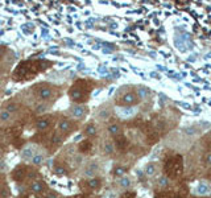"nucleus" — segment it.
Returning a JSON list of instances; mask_svg holds the SVG:
<instances>
[{"label": "nucleus", "instance_id": "nucleus-23", "mask_svg": "<svg viewBox=\"0 0 211 198\" xmlns=\"http://www.w3.org/2000/svg\"><path fill=\"white\" fill-rule=\"evenodd\" d=\"M187 197V187L184 186L182 190H179L177 194H175V198H186Z\"/></svg>", "mask_w": 211, "mask_h": 198}, {"label": "nucleus", "instance_id": "nucleus-22", "mask_svg": "<svg viewBox=\"0 0 211 198\" xmlns=\"http://www.w3.org/2000/svg\"><path fill=\"white\" fill-rule=\"evenodd\" d=\"M99 184H100V180H98V178H90V181H88V186L91 187V189H95V187H98L99 186Z\"/></svg>", "mask_w": 211, "mask_h": 198}, {"label": "nucleus", "instance_id": "nucleus-33", "mask_svg": "<svg viewBox=\"0 0 211 198\" xmlns=\"http://www.w3.org/2000/svg\"><path fill=\"white\" fill-rule=\"evenodd\" d=\"M118 144H119V147H120V148H123V147L127 143H125V140H124V139H120V140L118 141Z\"/></svg>", "mask_w": 211, "mask_h": 198}, {"label": "nucleus", "instance_id": "nucleus-35", "mask_svg": "<svg viewBox=\"0 0 211 198\" xmlns=\"http://www.w3.org/2000/svg\"><path fill=\"white\" fill-rule=\"evenodd\" d=\"M1 54H3V48L0 46V55H1Z\"/></svg>", "mask_w": 211, "mask_h": 198}, {"label": "nucleus", "instance_id": "nucleus-5", "mask_svg": "<svg viewBox=\"0 0 211 198\" xmlns=\"http://www.w3.org/2000/svg\"><path fill=\"white\" fill-rule=\"evenodd\" d=\"M108 132H110V135H112V136H119L121 133V127L119 126L118 123H112L108 126Z\"/></svg>", "mask_w": 211, "mask_h": 198}, {"label": "nucleus", "instance_id": "nucleus-27", "mask_svg": "<svg viewBox=\"0 0 211 198\" xmlns=\"http://www.w3.org/2000/svg\"><path fill=\"white\" fill-rule=\"evenodd\" d=\"M55 173L58 176H63V174H66V169L63 168L62 165H58V166H55Z\"/></svg>", "mask_w": 211, "mask_h": 198}, {"label": "nucleus", "instance_id": "nucleus-30", "mask_svg": "<svg viewBox=\"0 0 211 198\" xmlns=\"http://www.w3.org/2000/svg\"><path fill=\"white\" fill-rule=\"evenodd\" d=\"M46 105H40V106H37L36 107V112L37 114H44L45 111H46Z\"/></svg>", "mask_w": 211, "mask_h": 198}, {"label": "nucleus", "instance_id": "nucleus-19", "mask_svg": "<svg viewBox=\"0 0 211 198\" xmlns=\"http://www.w3.org/2000/svg\"><path fill=\"white\" fill-rule=\"evenodd\" d=\"M70 95H72V98L74 99V100H81V99L83 98V94L81 93V90H73L72 93H70Z\"/></svg>", "mask_w": 211, "mask_h": 198}, {"label": "nucleus", "instance_id": "nucleus-20", "mask_svg": "<svg viewBox=\"0 0 211 198\" xmlns=\"http://www.w3.org/2000/svg\"><path fill=\"white\" fill-rule=\"evenodd\" d=\"M168 184H169V178H168L166 176L160 177V180H158V186L160 187H166Z\"/></svg>", "mask_w": 211, "mask_h": 198}, {"label": "nucleus", "instance_id": "nucleus-10", "mask_svg": "<svg viewBox=\"0 0 211 198\" xmlns=\"http://www.w3.org/2000/svg\"><path fill=\"white\" fill-rule=\"evenodd\" d=\"M103 151L106 152L107 154H112L114 152H115V147H114V144H112V141H104V144H103Z\"/></svg>", "mask_w": 211, "mask_h": 198}, {"label": "nucleus", "instance_id": "nucleus-12", "mask_svg": "<svg viewBox=\"0 0 211 198\" xmlns=\"http://www.w3.org/2000/svg\"><path fill=\"white\" fill-rule=\"evenodd\" d=\"M49 124H50L49 119H41V120L37 121L36 127H37V129H39V131H44V129H46L48 127H49Z\"/></svg>", "mask_w": 211, "mask_h": 198}, {"label": "nucleus", "instance_id": "nucleus-31", "mask_svg": "<svg viewBox=\"0 0 211 198\" xmlns=\"http://www.w3.org/2000/svg\"><path fill=\"white\" fill-rule=\"evenodd\" d=\"M205 162H206L207 165H211V152L206 153V156H205Z\"/></svg>", "mask_w": 211, "mask_h": 198}, {"label": "nucleus", "instance_id": "nucleus-24", "mask_svg": "<svg viewBox=\"0 0 211 198\" xmlns=\"http://www.w3.org/2000/svg\"><path fill=\"white\" fill-rule=\"evenodd\" d=\"M99 118L102 119V120H106V119L110 118V111L108 110H102L99 111Z\"/></svg>", "mask_w": 211, "mask_h": 198}, {"label": "nucleus", "instance_id": "nucleus-17", "mask_svg": "<svg viewBox=\"0 0 211 198\" xmlns=\"http://www.w3.org/2000/svg\"><path fill=\"white\" fill-rule=\"evenodd\" d=\"M11 116H12V114L8 112L7 110L0 111V121H8L9 119H11Z\"/></svg>", "mask_w": 211, "mask_h": 198}, {"label": "nucleus", "instance_id": "nucleus-36", "mask_svg": "<svg viewBox=\"0 0 211 198\" xmlns=\"http://www.w3.org/2000/svg\"><path fill=\"white\" fill-rule=\"evenodd\" d=\"M193 198H205V197H193Z\"/></svg>", "mask_w": 211, "mask_h": 198}, {"label": "nucleus", "instance_id": "nucleus-13", "mask_svg": "<svg viewBox=\"0 0 211 198\" xmlns=\"http://www.w3.org/2000/svg\"><path fill=\"white\" fill-rule=\"evenodd\" d=\"M58 129H60L61 132H67L69 129H70V121L66 120V119L61 120L60 123H58Z\"/></svg>", "mask_w": 211, "mask_h": 198}, {"label": "nucleus", "instance_id": "nucleus-29", "mask_svg": "<svg viewBox=\"0 0 211 198\" xmlns=\"http://www.w3.org/2000/svg\"><path fill=\"white\" fill-rule=\"evenodd\" d=\"M91 147V144L88 143V141H83L82 144H81V152H87V149Z\"/></svg>", "mask_w": 211, "mask_h": 198}, {"label": "nucleus", "instance_id": "nucleus-2", "mask_svg": "<svg viewBox=\"0 0 211 198\" xmlns=\"http://www.w3.org/2000/svg\"><path fill=\"white\" fill-rule=\"evenodd\" d=\"M139 102V96L136 95L135 93H127L121 96L120 99V103L123 106H132V105H136Z\"/></svg>", "mask_w": 211, "mask_h": 198}, {"label": "nucleus", "instance_id": "nucleus-6", "mask_svg": "<svg viewBox=\"0 0 211 198\" xmlns=\"http://www.w3.org/2000/svg\"><path fill=\"white\" fill-rule=\"evenodd\" d=\"M96 169H98V168H96L95 164L88 165L83 174H85V177H87V178H93V177H95V174H96Z\"/></svg>", "mask_w": 211, "mask_h": 198}, {"label": "nucleus", "instance_id": "nucleus-4", "mask_svg": "<svg viewBox=\"0 0 211 198\" xmlns=\"http://www.w3.org/2000/svg\"><path fill=\"white\" fill-rule=\"evenodd\" d=\"M72 115L77 119H81L86 115V107L83 106H75V107L72 108Z\"/></svg>", "mask_w": 211, "mask_h": 198}, {"label": "nucleus", "instance_id": "nucleus-1", "mask_svg": "<svg viewBox=\"0 0 211 198\" xmlns=\"http://www.w3.org/2000/svg\"><path fill=\"white\" fill-rule=\"evenodd\" d=\"M182 171H184V162H182V157L179 154H175L174 157L168 160L166 165H165V172H166L168 178H178Z\"/></svg>", "mask_w": 211, "mask_h": 198}, {"label": "nucleus", "instance_id": "nucleus-28", "mask_svg": "<svg viewBox=\"0 0 211 198\" xmlns=\"http://www.w3.org/2000/svg\"><path fill=\"white\" fill-rule=\"evenodd\" d=\"M139 96L140 99H144L148 96V91H147V88H139Z\"/></svg>", "mask_w": 211, "mask_h": 198}, {"label": "nucleus", "instance_id": "nucleus-11", "mask_svg": "<svg viewBox=\"0 0 211 198\" xmlns=\"http://www.w3.org/2000/svg\"><path fill=\"white\" fill-rule=\"evenodd\" d=\"M119 185H120L123 189H128V187H131L132 181H131V178H129V177L123 176L120 180H119Z\"/></svg>", "mask_w": 211, "mask_h": 198}, {"label": "nucleus", "instance_id": "nucleus-9", "mask_svg": "<svg viewBox=\"0 0 211 198\" xmlns=\"http://www.w3.org/2000/svg\"><path fill=\"white\" fill-rule=\"evenodd\" d=\"M33 154H34L33 153V147H27V148H24L21 152V157L24 160H32Z\"/></svg>", "mask_w": 211, "mask_h": 198}, {"label": "nucleus", "instance_id": "nucleus-26", "mask_svg": "<svg viewBox=\"0 0 211 198\" xmlns=\"http://www.w3.org/2000/svg\"><path fill=\"white\" fill-rule=\"evenodd\" d=\"M6 110L8 111V112H11V114L16 112V111H17V105H16V103H9V105H7Z\"/></svg>", "mask_w": 211, "mask_h": 198}, {"label": "nucleus", "instance_id": "nucleus-14", "mask_svg": "<svg viewBox=\"0 0 211 198\" xmlns=\"http://www.w3.org/2000/svg\"><path fill=\"white\" fill-rule=\"evenodd\" d=\"M44 153H41V152H40V153H36V154H33V157H32V162L34 165H40V164H42V162H44Z\"/></svg>", "mask_w": 211, "mask_h": 198}, {"label": "nucleus", "instance_id": "nucleus-21", "mask_svg": "<svg viewBox=\"0 0 211 198\" xmlns=\"http://www.w3.org/2000/svg\"><path fill=\"white\" fill-rule=\"evenodd\" d=\"M13 178L16 180V181H21L22 178H24V171L22 169H19V171H16L13 173Z\"/></svg>", "mask_w": 211, "mask_h": 198}, {"label": "nucleus", "instance_id": "nucleus-18", "mask_svg": "<svg viewBox=\"0 0 211 198\" xmlns=\"http://www.w3.org/2000/svg\"><path fill=\"white\" fill-rule=\"evenodd\" d=\"M125 172H127V169L124 168V166H116V168L114 169V174L118 177H123L124 174H125Z\"/></svg>", "mask_w": 211, "mask_h": 198}, {"label": "nucleus", "instance_id": "nucleus-25", "mask_svg": "<svg viewBox=\"0 0 211 198\" xmlns=\"http://www.w3.org/2000/svg\"><path fill=\"white\" fill-rule=\"evenodd\" d=\"M185 133H186V135H190V136L198 135V129L195 128V127H189V128H186V131H185Z\"/></svg>", "mask_w": 211, "mask_h": 198}, {"label": "nucleus", "instance_id": "nucleus-32", "mask_svg": "<svg viewBox=\"0 0 211 198\" xmlns=\"http://www.w3.org/2000/svg\"><path fill=\"white\" fill-rule=\"evenodd\" d=\"M135 193H124V195H121V198H133Z\"/></svg>", "mask_w": 211, "mask_h": 198}, {"label": "nucleus", "instance_id": "nucleus-7", "mask_svg": "<svg viewBox=\"0 0 211 198\" xmlns=\"http://www.w3.org/2000/svg\"><path fill=\"white\" fill-rule=\"evenodd\" d=\"M30 190H32L33 193H36V194L41 193L42 190H44V182H41V181H34L32 185H30Z\"/></svg>", "mask_w": 211, "mask_h": 198}, {"label": "nucleus", "instance_id": "nucleus-3", "mask_svg": "<svg viewBox=\"0 0 211 198\" xmlns=\"http://www.w3.org/2000/svg\"><path fill=\"white\" fill-rule=\"evenodd\" d=\"M144 173L147 174L148 177H153L157 174V165L156 162H148L144 168Z\"/></svg>", "mask_w": 211, "mask_h": 198}, {"label": "nucleus", "instance_id": "nucleus-8", "mask_svg": "<svg viewBox=\"0 0 211 198\" xmlns=\"http://www.w3.org/2000/svg\"><path fill=\"white\" fill-rule=\"evenodd\" d=\"M40 98H41L42 100L50 99L52 98V90H50L49 87H42L41 90H40Z\"/></svg>", "mask_w": 211, "mask_h": 198}, {"label": "nucleus", "instance_id": "nucleus-15", "mask_svg": "<svg viewBox=\"0 0 211 198\" xmlns=\"http://www.w3.org/2000/svg\"><path fill=\"white\" fill-rule=\"evenodd\" d=\"M85 133L87 136H95L96 135V128H95V126H93V124H88L87 127H86V129H85Z\"/></svg>", "mask_w": 211, "mask_h": 198}, {"label": "nucleus", "instance_id": "nucleus-16", "mask_svg": "<svg viewBox=\"0 0 211 198\" xmlns=\"http://www.w3.org/2000/svg\"><path fill=\"white\" fill-rule=\"evenodd\" d=\"M197 192L199 193V194H206V193L208 192V185L206 184V182H200L197 187Z\"/></svg>", "mask_w": 211, "mask_h": 198}, {"label": "nucleus", "instance_id": "nucleus-34", "mask_svg": "<svg viewBox=\"0 0 211 198\" xmlns=\"http://www.w3.org/2000/svg\"><path fill=\"white\" fill-rule=\"evenodd\" d=\"M1 194H3V197H4V198H7V197H8V192H6V190H3V192H1Z\"/></svg>", "mask_w": 211, "mask_h": 198}]
</instances>
